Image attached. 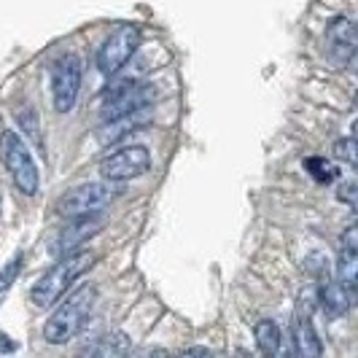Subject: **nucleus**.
<instances>
[{
    "instance_id": "1",
    "label": "nucleus",
    "mask_w": 358,
    "mask_h": 358,
    "mask_svg": "<svg viewBox=\"0 0 358 358\" xmlns=\"http://www.w3.org/2000/svg\"><path fill=\"white\" fill-rule=\"evenodd\" d=\"M94 264H97V253L84 251V248L62 256L54 267H49L38 278V283L33 286V291H30V302L36 307H41V310L57 305V299H62L65 291H68L78 278H84Z\"/></svg>"
},
{
    "instance_id": "2",
    "label": "nucleus",
    "mask_w": 358,
    "mask_h": 358,
    "mask_svg": "<svg viewBox=\"0 0 358 358\" xmlns=\"http://www.w3.org/2000/svg\"><path fill=\"white\" fill-rule=\"evenodd\" d=\"M97 288L81 286L73 296H68L62 305L49 315V321L43 323V340L52 345H65L71 342L90 321V313L94 307Z\"/></svg>"
},
{
    "instance_id": "3",
    "label": "nucleus",
    "mask_w": 358,
    "mask_h": 358,
    "mask_svg": "<svg viewBox=\"0 0 358 358\" xmlns=\"http://www.w3.org/2000/svg\"><path fill=\"white\" fill-rule=\"evenodd\" d=\"M122 194L119 183H108V180H97V183H81L73 186L71 192H65L59 202H57V213L65 218H84V215H97L108 210Z\"/></svg>"
},
{
    "instance_id": "4",
    "label": "nucleus",
    "mask_w": 358,
    "mask_h": 358,
    "mask_svg": "<svg viewBox=\"0 0 358 358\" xmlns=\"http://www.w3.org/2000/svg\"><path fill=\"white\" fill-rule=\"evenodd\" d=\"M0 157H3V164L8 170V176L14 180L22 194L33 197L41 189V176H38V164L30 154L27 143L19 138V132L14 129H6L0 135Z\"/></svg>"
},
{
    "instance_id": "5",
    "label": "nucleus",
    "mask_w": 358,
    "mask_h": 358,
    "mask_svg": "<svg viewBox=\"0 0 358 358\" xmlns=\"http://www.w3.org/2000/svg\"><path fill=\"white\" fill-rule=\"evenodd\" d=\"M151 170V151L145 145H122L110 157L100 162V176L108 183H124V180L141 178Z\"/></svg>"
},
{
    "instance_id": "6",
    "label": "nucleus",
    "mask_w": 358,
    "mask_h": 358,
    "mask_svg": "<svg viewBox=\"0 0 358 358\" xmlns=\"http://www.w3.org/2000/svg\"><path fill=\"white\" fill-rule=\"evenodd\" d=\"M141 30L138 27H119L106 38V43L97 52V71L103 76H116L132 59V54L141 49Z\"/></svg>"
},
{
    "instance_id": "7",
    "label": "nucleus",
    "mask_w": 358,
    "mask_h": 358,
    "mask_svg": "<svg viewBox=\"0 0 358 358\" xmlns=\"http://www.w3.org/2000/svg\"><path fill=\"white\" fill-rule=\"evenodd\" d=\"M81 90V59L76 54H65L52 76V100L57 113H71Z\"/></svg>"
},
{
    "instance_id": "8",
    "label": "nucleus",
    "mask_w": 358,
    "mask_h": 358,
    "mask_svg": "<svg viewBox=\"0 0 358 358\" xmlns=\"http://www.w3.org/2000/svg\"><path fill=\"white\" fill-rule=\"evenodd\" d=\"M103 227H106V221H103V215H84V218H71V224L62 229V232L54 237L52 243H49V253H52L54 259L59 256H68L73 251H81V245L92 240L94 234L103 232Z\"/></svg>"
},
{
    "instance_id": "9",
    "label": "nucleus",
    "mask_w": 358,
    "mask_h": 358,
    "mask_svg": "<svg viewBox=\"0 0 358 358\" xmlns=\"http://www.w3.org/2000/svg\"><path fill=\"white\" fill-rule=\"evenodd\" d=\"M154 103V87L151 84H132L124 81L122 87L108 94L106 106H103V122L108 119H116V116H124L132 110H141Z\"/></svg>"
},
{
    "instance_id": "10",
    "label": "nucleus",
    "mask_w": 358,
    "mask_h": 358,
    "mask_svg": "<svg viewBox=\"0 0 358 358\" xmlns=\"http://www.w3.org/2000/svg\"><path fill=\"white\" fill-rule=\"evenodd\" d=\"M326 46L337 65H348L356 57V24L348 17H337L326 27Z\"/></svg>"
},
{
    "instance_id": "11",
    "label": "nucleus",
    "mask_w": 358,
    "mask_h": 358,
    "mask_svg": "<svg viewBox=\"0 0 358 358\" xmlns=\"http://www.w3.org/2000/svg\"><path fill=\"white\" fill-rule=\"evenodd\" d=\"M151 119H154V106L132 110V113H124V116H116V119H108V122H103V127L97 129V141L106 145L119 143L129 132H138L141 127L151 124Z\"/></svg>"
},
{
    "instance_id": "12",
    "label": "nucleus",
    "mask_w": 358,
    "mask_h": 358,
    "mask_svg": "<svg viewBox=\"0 0 358 358\" xmlns=\"http://www.w3.org/2000/svg\"><path fill=\"white\" fill-rule=\"evenodd\" d=\"M291 345L296 358H321L323 342L315 331V323L310 321V313H296L291 321Z\"/></svg>"
},
{
    "instance_id": "13",
    "label": "nucleus",
    "mask_w": 358,
    "mask_h": 358,
    "mask_svg": "<svg viewBox=\"0 0 358 358\" xmlns=\"http://www.w3.org/2000/svg\"><path fill=\"white\" fill-rule=\"evenodd\" d=\"M337 283L356 294L358 283V229L348 227L342 237V253L337 259Z\"/></svg>"
},
{
    "instance_id": "14",
    "label": "nucleus",
    "mask_w": 358,
    "mask_h": 358,
    "mask_svg": "<svg viewBox=\"0 0 358 358\" xmlns=\"http://www.w3.org/2000/svg\"><path fill=\"white\" fill-rule=\"evenodd\" d=\"M353 299H356V294L348 291L345 286H340L337 280H334V283H326V286L318 291V302L323 305L329 318H342V315L353 307Z\"/></svg>"
},
{
    "instance_id": "15",
    "label": "nucleus",
    "mask_w": 358,
    "mask_h": 358,
    "mask_svg": "<svg viewBox=\"0 0 358 358\" xmlns=\"http://www.w3.org/2000/svg\"><path fill=\"white\" fill-rule=\"evenodd\" d=\"M127 350H129L127 334H106L100 340H92L78 353V358H124Z\"/></svg>"
},
{
    "instance_id": "16",
    "label": "nucleus",
    "mask_w": 358,
    "mask_h": 358,
    "mask_svg": "<svg viewBox=\"0 0 358 358\" xmlns=\"http://www.w3.org/2000/svg\"><path fill=\"white\" fill-rule=\"evenodd\" d=\"M253 337H256V345H259V350L264 353V356H272L275 350H278V345L283 342V334H280V326L275 321H269V318H264V321L256 323V329H253Z\"/></svg>"
},
{
    "instance_id": "17",
    "label": "nucleus",
    "mask_w": 358,
    "mask_h": 358,
    "mask_svg": "<svg viewBox=\"0 0 358 358\" xmlns=\"http://www.w3.org/2000/svg\"><path fill=\"white\" fill-rule=\"evenodd\" d=\"M305 164H307V170H310V176H313V178H318V180H323V183L334 180V176H337V173L331 170V164H329L326 159H321V157H318V159H307Z\"/></svg>"
},
{
    "instance_id": "18",
    "label": "nucleus",
    "mask_w": 358,
    "mask_h": 358,
    "mask_svg": "<svg viewBox=\"0 0 358 358\" xmlns=\"http://www.w3.org/2000/svg\"><path fill=\"white\" fill-rule=\"evenodd\" d=\"M19 269H22V253H17V259H11L6 269L0 272V291H6V288L14 283V278L19 275Z\"/></svg>"
},
{
    "instance_id": "19",
    "label": "nucleus",
    "mask_w": 358,
    "mask_h": 358,
    "mask_svg": "<svg viewBox=\"0 0 358 358\" xmlns=\"http://www.w3.org/2000/svg\"><path fill=\"white\" fill-rule=\"evenodd\" d=\"M334 154H337L340 159L348 162L350 167H356V141H353V138L337 141V145H334Z\"/></svg>"
},
{
    "instance_id": "20",
    "label": "nucleus",
    "mask_w": 358,
    "mask_h": 358,
    "mask_svg": "<svg viewBox=\"0 0 358 358\" xmlns=\"http://www.w3.org/2000/svg\"><path fill=\"white\" fill-rule=\"evenodd\" d=\"M176 358H213V353L208 350V348H189V350H183L180 356H176Z\"/></svg>"
},
{
    "instance_id": "21",
    "label": "nucleus",
    "mask_w": 358,
    "mask_h": 358,
    "mask_svg": "<svg viewBox=\"0 0 358 358\" xmlns=\"http://www.w3.org/2000/svg\"><path fill=\"white\" fill-rule=\"evenodd\" d=\"M269 358H296V353H294V345L283 340L280 345H278V350H275V353H272Z\"/></svg>"
},
{
    "instance_id": "22",
    "label": "nucleus",
    "mask_w": 358,
    "mask_h": 358,
    "mask_svg": "<svg viewBox=\"0 0 358 358\" xmlns=\"http://www.w3.org/2000/svg\"><path fill=\"white\" fill-rule=\"evenodd\" d=\"M19 345L17 340H11V337H6V334H0V356H8V353H14Z\"/></svg>"
},
{
    "instance_id": "23",
    "label": "nucleus",
    "mask_w": 358,
    "mask_h": 358,
    "mask_svg": "<svg viewBox=\"0 0 358 358\" xmlns=\"http://www.w3.org/2000/svg\"><path fill=\"white\" fill-rule=\"evenodd\" d=\"M353 192H356V186H353V183H345V186H342V197L348 199L350 205H353Z\"/></svg>"
},
{
    "instance_id": "24",
    "label": "nucleus",
    "mask_w": 358,
    "mask_h": 358,
    "mask_svg": "<svg viewBox=\"0 0 358 358\" xmlns=\"http://www.w3.org/2000/svg\"><path fill=\"white\" fill-rule=\"evenodd\" d=\"M124 358H145V356L141 353V350H127Z\"/></svg>"
},
{
    "instance_id": "25",
    "label": "nucleus",
    "mask_w": 358,
    "mask_h": 358,
    "mask_svg": "<svg viewBox=\"0 0 358 358\" xmlns=\"http://www.w3.org/2000/svg\"><path fill=\"white\" fill-rule=\"evenodd\" d=\"M0 210H3V197H0Z\"/></svg>"
}]
</instances>
